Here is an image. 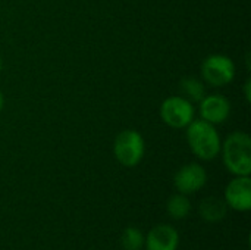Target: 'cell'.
<instances>
[{
	"mask_svg": "<svg viewBox=\"0 0 251 250\" xmlns=\"http://www.w3.org/2000/svg\"><path fill=\"white\" fill-rule=\"evenodd\" d=\"M222 159L229 172L234 175H250L251 137L247 133L235 131L221 144Z\"/></svg>",
	"mask_w": 251,
	"mask_h": 250,
	"instance_id": "obj_1",
	"label": "cell"
},
{
	"mask_svg": "<svg viewBox=\"0 0 251 250\" xmlns=\"http://www.w3.org/2000/svg\"><path fill=\"white\" fill-rule=\"evenodd\" d=\"M187 141L193 153L203 161L215 159L219 155L222 144L215 125L203 119L193 121L187 127Z\"/></svg>",
	"mask_w": 251,
	"mask_h": 250,
	"instance_id": "obj_2",
	"label": "cell"
},
{
	"mask_svg": "<svg viewBox=\"0 0 251 250\" xmlns=\"http://www.w3.org/2000/svg\"><path fill=\"white\" fill-rule=\"evenodd\" d=\"M144 139L135 130H124L115 139L113 152L119 164L124 167L132 168L138 165L144 156Z\"/></svg>",
	"mask_w": 251,
	"mask_h": 250,
	"instance_id": "obj_3",
	"label": "cell"
},
{
	"mask_svg": "<svg viewBox=\"0 0 251 250\" xmlns=\"http://www.w3.org/2000/svg\"><path fill=\"white\" fill-rule=\"evenodd\" d=\"M201 75L204 81L213 87L228 85L235 77V65L225 55H212L201 63Z\"/></svg>",
	"mask_w": 251,
	"mask_h": 250,
	"instance_id": "obj_4",
	"label": "cell"
},
{
	"mask_svg": "<svg viewBox=\"0 0 251 250\" xmlns=\"http://www.w3.org/2000/svg\"><path fill=\"white\" fill-rule=\"evenodd\" d=\"M160 116L172 128H185L194 121V108L185 97H168L160 106Z\"/></svg>",
	"mask_w": 251,
	"mask_h": 250,
	"instance_id": "obj_5",
	"label": "cell"
},
{
	"mask_svg": "<svg viewBox=\"0 0 251 250\" xmlns=\"http://www.w3.org/2000/svg\"><path fill=\"white\" fill-rule=\"evenodd\" d=\"M174 183L176 190L182 194L196 193L207 183V172L199 164H188L175 174Z\"/></svg>",
	"mask_w": 251,
	"mask_h": 250,
	"instance_id": "obj_6",
	"label": "cell"
},
{
	"mask_svg": "<svg viewBox=\"0 0 251 250\" xmlns=\"http://www.w3.org/2000/svg\"><path fill=\"white\" fill-rule=\"evenodd\" d=\"M226 205L235 211L247 212L251 208V180L250 175H240L234 178L225 189Z\"/></svg>",
	"mask_w": 251,
	"mask_h": 250,
	"instance_id": "obj_7",
	"label": "cell"
},
{
	"mask_svg": "<svg viewBox=\"0 0 251 250\" xmlns=\"http://www.w3.org/2000/svg\"><path fill=\"white\" fill-rule=\"evenodd\" d=\"M200 115L203 121L212 125L224 124L231 115V103L222 94L204 96L200 102Z\"/></svg>",
	"mask_w": 251,
	"mask_h": 250,
	"instance_id": "obj_8",
	"label": "cell"
},
{
	"mask_svg": "<svg viewBox=\"0 0 251 250\" xmlns=\"http://www.w3.org/2000/svg\"><path fill=\"white\" fill-rule=\"evenodd\" d=\"M179 243L178 231L172 225H157L151 228L146 237L147 250H176Z\"/></svg>",
	"mask_w": 251,
	"mask_h": 250,
	"instance_id": "obj_9",
	"label": "cell"
},
{
	"mask_svg": "<svg viewBox=\"0 0 251 250\" xmlns=\"http://www.w3.org/2000/svg\"><path fill=\"white\" fill-rule=\"evenodd\" d=\"M228 205L226 202L218 197H207L200 203V215L207 222H219L226 215Z\"/></svg>",
	"mask_w": 251,
	"mask_h": 250,
	"instance_id": "obj_10",
	"label": "cell"
},
{
	"mask_svg": "<svg viewBox=\"0 0 251 250\" xmlns=\"http://www.w3.org/2000/svg\"><path fill=\"white\" fill-rule=\"evenodd\" d=\"M179 87L182 90V93L188 97L190 102H201L206 96V88H204V84L194 78V77H185L181 80L179 83Z\"/></svg>",
	"mask_w": 251,
	"mask_h": 250,
	"instance_id": "obj_11",
	"label": "cell"
},
{
	"mask_svg": "<svg viewBox=\"0 0 251 250\" xmlns=\"http://www.w3.org/2000/svg\"><path fill=\"white\" fill-rule=\"evenodd\" d=\"M166 209H168V214L175 218V220H182L185 218L190 211H191V203L188 200V197L182 193H178V194H174L169 200H168V205H166Z\"/></svg>",
	"mask_w": 251,
	"mask_h": 250,
	"instance_id": "obj_12",
	"label": "cell"
},
{
	"mask_svg": "<svg viewBox=\"0 0 251 250\" xmlns=\"http://www.w3.org/2000/svg\"><path fill=\"white\" fill-rule=\"evenodd\" d=\"M121 243L125 250H140L144 245V236L138 228L129 227L122 233Z\"/></svg>",
	"mask_w": 251,
	"mask_h": 250,
	"instance_id": "obj_13",
	"label": "cell"
},
{
	"mask_svg": "<svg viewBox=\"0 0 251 250\" xmlns=\"http://www.w3.org/2000/svg\"><path fill=\"white\" fill-rule=\"evenodd\" d=\"M244 91H246V99H247V102L250 103L251 102V80L249 78L247 81H246V85H244Z\"/></svg>",
	"mask_w": 251,
	"mask_h": 250,
	"instance_id": "obj_14",
	"label": "cell"
},
{
	"mask_svg": "<svg viewBox=\"0 0 251 250\" xmlns=\"http://www.w3.org/2000/svg\"><path fill=\"white\" fill-rule=\"evenodd\" d=\"M3 106H4V97H3V94H1V91H0V112H1V109H3Z\"/></svg>",
	"mask_w": 251,
	"mask_h": 250,
	"instance_id": "obj_15",
	"label": "cell"
},
{
	"mask_svg": "<svg viewBox=\"0 0 251 250\" xmlns=\"http://www.w3.org/2000/svg\"><path fill=\"white\" fill-rule=\"evenodd\" d=\"M0 71H1V57H0Z\"/></svg>",
	"mask_w": 251,
	"mask_h": 250,
	"instance_id": "obj_16",
	"label": "cell"
}]
</instances>
